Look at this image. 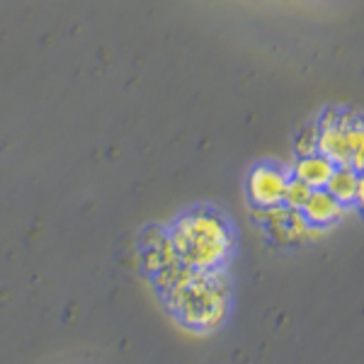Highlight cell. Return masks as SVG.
I'll return each instance as SVG.
<instances>
[{"label":"cell","instance_id":"cell-1","mask_svg":"<svg viewBox=\"0 0 364 364\" xmlns=\"http://www.w3.org/2000/svg\"><path fill=\"white\" fill-rule=\"evenodd\" d=\"M168 309L187 328L207 333L226 321L231 287L224 269H190L182 265L163 289Z\"/></svg>","mask_w":364,"mask_h":364},{"label":"cell","instance_id":"cell-2","mask_svg":"<svg viewBox=\"0 0 364 364\" xmlns=\"http://www.w3.org/2000/svg\"><path fill=\"white\" fill-rule=\"evenodd\" d=\"M170 245L185 267L219 269L231 257L233 233L224 216L209 209H195L182 214L168 231Z\"/></svg>","mask_w":364,"mask_h":364},{"label":"cell","instance_id":"cell-3","mask_svg":"<svg viewBox=\"0 0 364 364\" xmlns=\"http://www.w3.org/2000/svg\"><path fill=\"white\" fill-rule=\"evenodd\" d=\"M318 154L333 166H350L362 173L364 166V134L357 112H340L338 124L318 129Z\"/></svg>","mask_w":364,"mask_h":364},{"label":"cell","instance_id":"cell-4","mask_svg":"<svg viewBox=\"0 0 364 364\" xmlns=\"http://www.w3.org/2000/svg\"><path fill=\"white\" fill-rule=\"evenodd\" d=\"M255 216L277 243H301V240L316 236V233L321 231V228L311 226L309 221L304 219L301 211L289 209V207H284V204L257 209Z\"/></svg>","mask_w":364,"mask_h":364},{"label":"cell","instance_id":"cell-5","mask_svg":"<svg viewBox=\"0 0 364 364\" xmlns=\"http://www.w3.org/2000/svg\"><path fill=\"white\" fill-rule=\"evenodd\" d=\"M289 175L274 166H257L248 178V195L257 209L282 204Z\"/></svg>","mask_w":364,"mask_h":364},{"label":"cell","instance_id":"cell-6","mask_svg":"<svg viewBox=\"0 0 364 364\" xmlns=\"http://www.w3.org/2000/svg\"><path fill=\"white\" fill-rule=\"evenodd\" d=\"M141 260L154 277L170 269L175 262H180L173 245H170L168 233L161 231V228H146L144 238H141Z\"/></svg>","mask_w":364,"mask_h":364},{"label":"cell","instance_id":"cell-7","mask_svg":"<svg viewBox=\"0 0 364 364\" xmlns=\"http://www.w3.org/2000/svg\"><path fill=\"white\" fill-rule=\"evenodd\" d=\"M345 209L348 207H343V204H340L338 199L326 190V187H321V190H311L306 204L301 207V214L311 226L326 228V226L336 224L340 216L345 214Z\"/></svg>","mask_w":364,"mask_h":364},{"label":"cell","instance_id":"cell-8","mask_svg":"<svg viewBox=\"0 0 364 364\" xmlns=\"http://www.w3.org/2000/svg\"><path fill=\"white\" fill-rule=\"evenodd\" d=\"M326 190L331 192L343 207H350V204H357V207H360L362 199H364L362 173H357V170L350 166H336L333 175L326 182Z\"/></svg>","mask_w":364,"mask_h":364},{"label":"cell","instance_id":"cell-9","mask_svg":"<svg viewBox=\"0 0 364 364\" xmlns=\"http://www.w3.org/2000/svg\"><path fill=\"white\" fill-rule=\"evenodd\" d=\"M333 170H336V166H333L326 156L314 154L306 158H299V163L294 166V178L306 182L311 190H321V187H326L328 178L333 175Z\"/></svg>","mask_w":364,"mask_h":364},{"label":"cell","instance_id":"cell-10","mask_svg":"<svg viewBox=\"0 0 364 364\" xmlns=\"http://www.w3.org/2000/svg\"><path fill=\"white\" fill-rule=\"evenodd\" d=\"M309 195H311V187L306 185V182L291 178V180H287L284 195H282V204H284V207H289V209L301 211V207L306 204Z\"/></svg>","mask_w":364,"mask_h":364},{"label":"cell","instance_id":"cell-11","mask_svg":"<svg viewBox=\"0 0 364 364\" xmlns=\"http://www.w3.org/2000/svg\"><path fill=\"white\" fill-rule=\"evenodd\" d=\"M299 158H306V156H314L318 154V124H309L301 129V134L296 136V144H294Z\"/></svg>","mask_w":364,"mask_h":364}]
</instances>
